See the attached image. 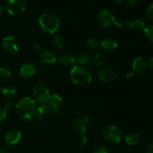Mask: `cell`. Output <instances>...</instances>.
Masks as SVG:
<instances>
[{
  "label": "cell",
  "instance_id": "cell-31",
  "mask_svg": "<svg viewBox=\"0 0 153 153\" xmlns=\"http://www.w3.org/2000/svg\"><path fill=\"white\" fill-rule=\"evenodd\" d=\"M93 153H108V149L104 146H98L95 150L93 152Z\"/></svg>",
  "mask_w": 153,
  "mask_h": 153
},
{
  "label": "cell",
  "instance_id": "cell-26",
  "mask_svg": "<svg viewBox=\"0 0 153 153\" xmlns=\"http://www.w3.org/2000/svg\"><path fill=\"white\" fill-rule=\"evenodd\" d=\"M143 31L145 33L148 40L150 41V43H152L153 44V25L145 26Z\"/></svg>",
  "mask_w": 153,
  "mask_h": 153
},
{
  "label": "cell",
  "instance_id": "cell-29",
  "mask_svg": "<svg viewBox=\"0 0 153 153\" xmlns=\"http://www.w3.org/2000/svg\"><path fill=\"white\" fill-rule=\"evenodd\" d=\"M11 75V71L6 67H0V78H7Z\"/></svg>",
  "mask_w": 153,
  "mask_h": 153
},
{
  "label": "cell",
  "instance_id": "cell-16",
  "mask_svg": "<svg viewBox=\"0 0 153 153\" xmlns=\"http://www.w3.org/2000/svg\"><path fill=\"white\" fill-rule=\"evenodd\" d=\"M93 57L91 54L88 52H82L79 53L76 58V62H77L79 65L87 66L92 63Z\"/></svg>",
  "mask_w": 153,
  "mask_h": 153
},
{
  "label": "cell",
  "instance_id": "cell-23",
  "mask_svg": "<svg viewBox=\"0 0 153 153\" xmlns=\"http://www.w3.org/2000/svg\"><path fill=\"white\" fill-rule=\"evenodd\" d=\"M64 39L60 34H56L52 38V44L57 49H61L64 46Z\"/></svg>",
  "mask_w": 153,
  "mask_h": 153
},
{
  "label": "cell",
  "instance_id": "cell-19",
  "mask_svg": "<svg viewBox=\"0 0 153 153\" xmlns=\"http://www.w3.org/2000/svg\"><path fill=\"white\" fill-rule=\"evenodd\" d=\"M127 27L128 29L134 31H143L145 28V24L143 21L140 19H134L131 20L127 23Z\"/></svg>",
  "mask_w": 153,
  "mask_h": 153
},
{
  "label": "cell",
  "instance_id": "cell-13",
  "mask_svg": "<svg viewBox=\"0 0 153 153\" xmlns=\"http://www.w3.org/2000/svg\"><path fill=\"white\" fill-rule=\"evenodd\" d=\"M99 77L102 82H109L116 79V72L109 67H103L99 73Z\"/></svg>",
  "mask_w": 153,
  "mask_h": 153
},
{
  "label": "cell",
  "instance_id": "cell-30",
  "mask_svg": "<svg viewBox=\"0 0 153 153\" xmlns=\"http://www.w3.org/2000/svg\"><path fill=\"white\" fill-rule=\"evenodd\" d=\"M146 14H147L148 17L153 21V2L149 5L146 10Z\"/></svg>",
  "mask_w": 153,
  "mask_h": 153
},
{
  "label": "cell",
  "instance_id": "cell-10",
  "mask_svg": "<svg viewBox=\"0 0 153 153\" xmlns=\"http://www.w3.org/2000/svg\"><path fill=\"white\" fill-rule=\"evenodd\" d=\"M147 63L143 57H137L134 59L132 63V70L133 73L136 74L141 75L146 71Z\"/></svg>",
  "mask_w": 153,
  "mask_h": 153
},
{
  "label": "cell",
  "instance_id": "cell-22",
  "mask_svg": "<svg viewBox=\"0 0 153 153\" xmlns=\"http://www.w3.org/2000/svg\"><path fill=\"white\" fill-rule=\"evenodd\" d=\"M48 108V113L51 114H55L59 111L60 105L57 104V103L53 102L48 101L46 102Z\"/></svg>",
  "mask_w": 153,
  "mask_h": 153
},
{
  "label": "cell",
  "instance_id": "cell-2",
  "mask_svg": "<svg viewBox=\"0 0 153 153\" xmlns=\"http://www.w3.org/2000/svg\"><path fill=\"white\" fill-rule=\"evenodd\" d=\"M70 79L79 86H87L92 82V76L89 70L82 65H74L70 71Z\"/></svg>",
  "mask_w": 153,
  "mask_h": 153
},
{
  "label": "cell",
  "instance_id": "cell-17",
  "mask_svg": "<svg viewBox=\"0 0 153 153\" xmlns=\"http://www.w3.org/2000/svg\"><path fill=\"white\" fill-rule=\"evenodd\" d=\"M48 108L46 102L41 103L38 107H37V110H36L35 114H34V117L36 121H41L44 118V117L46 114H48Z\"/></svg>",
  "mask_w": 153,
  "mask_h": 153
},
{
  "label": "cell",
  "instance_id": "cell-7",
  "mask_svg": "<svg viewBox=\"0 0 153 153\" xmlns=\"http://www.w3.org/2000/svg\"><path fill=\"white\" fill-rule=\"evenodd\" d=\"M28 4V0H8L6 9L9 14L18 16L25 11Z\"/></svg>",
  "mask_w": 153,
  "mask_h": 153
},
{
  "label": "cell",
  "instance_id": "cell-21",
  "mask_svg": "<svg viewBox=\"0 0 153 153\" xmlns=\"http://www.w3.org/2000/svg\"><path fill=\"white\" fill-rule=\"evenodd\" d=\"M139 141V136L136 133H129L126 136V142L129 146H133L136 143H138Z\"/></svg>",
  "mask_w": 153,
  "mask_h": 153
},
{
  "label": "cell",
  "instance_id": "cell-5",
  "mask_svg": "<svg viewBox=\"0 0 153 153\" xmlns=\"http://www.w3.org/2000/svg\"><path fill=\"white\" fill-rule=\"evenodd\" d=\"M33 96L35 100L40 103L47 102L50 98V91L43 82H37L33 88Z\"/></svg>",
  "mask_w": 153,
  "mask_h": 153
},
{
  "label": "cell",
  "instance_id": "cell-20",
  "mask_svg": "<svg viewBox=\"0 0 153 153\" xmlns=\"http://www.w3.org/2000/svg\"><path fill=\"white\" fill-rule=\"evenodd\" d=\"M1 94L7 98H13L16 96V91L13 86L7 85V86H4L2 88Z\"/></svg>",
  "mask_w": 153,
  "mask_h": 153
},
{
  "label": "cell",
  "instance_id": "cell-4",
  "mask_svg": "<svg viewBox=\"0 0 153 153\" xmlns=\"http://www.w3.org/2000/svg\"><path fill=\"white\" fill-rule=\"evenodd\" d=\"M97 19L100 25L105 28L115 25L117 28H122L123 23L120 20H116L114 15L107 10H102L97 15Z\"/></svg>",
  "mask_w": 153,
  "mask_h": 153
},
{
  "label": "cell",
  "instance_id": "cell-38",
  "mask_svg": "<svg viewBox=\"0 0 153 153\" xmlns=\"http://www.w3.org/2000/svg\"><path fill=\"white\" fill-rule=\"evenodd\" d=\"M4 7H3L2 5H0V17H1L3 15V13H4Z\"/></svg>",
  "mask_w": 153,
  "mask_h": 153
},
{
  "label": "cell",
  "instance_id": "cell-34",
  "mask_svg": "<svg viewBox=\"0 0 153 153\" xmlns=\"http://www.w3.org/2000/svg\"><path fill=\"white\" fill-rule=\"evenodd\" d=\"M126 2L128 3V5L134 6L137 2V0H126Z\"/></svg>",
  "mask_w": 153,
  "mask_h": 153
},
{
  "label": "cell",
  "instance_id": "cell-39",
  "mask_svg": "<svg viewBox=\"0 0 153 153\" xmlns=\"http://www.w3.org/2000/svg\"><path fill=\"white\" fill-rule=\"evenodd\" d=\"M34 47L35 48V49H37V50H40V49H41V47H40V46H37V44H36V43H34Z\"/></svg>",
  "mask_w": 153,
  "mask_h": 153
},
{
  "label": "cell",
  "instance_id": "cell-25",
  "mask_svg": "<svg viewBox=\"0 0 153 153\" xmlns=\"http://www.w3.org/2000/svg\"><path fill=\"white\" fill-rule=\"evenodd\" d=\"M100 43L98 40L95 38L88 39L86 42V46L90 49H96L100 46Z\"/></svg>",
  "mask_w": 153,
  "mask_h": 153
},
{
  "label": "cell",
  "instance_id": "cell-1",
  "mask_svg": "<svg viewBox=\"0 0 153 153\" xmlns=\"http://www.w3.org/2000/svg\"><path fill=\"white\" fill-rule=\"evenodd\" d=\"M37 107L36 102L33 99L25 97L18 102L16 105V111L21 119L31 120L35 114Z\"/></svg>",
  "mask_w": 153,
  "mask_h": 153
},
{
  "label": "cell",
  "instance_id": "cell-18",
  "mask_svg": "<svg viewBox=\"0 0 153 153\" xmlns=\"http://www.w3.org/2000/svg\"><path fill=\"white\" fill-rule=\"evenodd\" d=\"M59 62L64 67H73L76 63V58L70 54H64L59 58Z\"/></svg>",
  "mask_w": 153,
  "mask_h": 153
},
{
  "label": "cell",
  "instance_id": "cell-35",
  "mask_svg": "<svg viewBox=\"0 0 153 153\" xmlns=\"http://www.w3.org/2000/svg\"><path fill=\"white\" fill-rule=\"evenodd\" d=\"M12 105L13 104H12L11 102H6L5 105H4V108L6 109V110H7V109L10 108L12 107Z\"/></svg>",
  "mask_w": 153,
  "mask_h": 153
},
{
  "label": "cell",
  "instance_id": "cell-27",
  "mask_svg": "<svg viewBox=\"0 0 153 153\" xmlns=\"http://www.w3.org/2000/svg\"><path fill=\"white\" fill-rule=\"evenodd\" d=\"M7 118V110L0 106V126L2 125Z\"/></svg>",
  "mask_w": 153,
  "mask_h": 153
},
{
  "label": "cell",
  "instance_id": "cell-28",
  "mask_svg": "<svg viewBox=\"0 0 153 153\" xmlns=\"http://www.w3.org/2000/svg\"><path fill=\"white\" fill-rule=\"evenodd\" d=\"M49 101L57 103V104L61 105L63 101V99L62 97L60 95H58V94H52V95L50 96V98H49Z\"/></svg>",
  "mask_w": 153,
  "mask_h": 153
},
{
  "label": "cell",
  "instance_id": "cell-40",
  "mask_svg": "<svg viewBox=\"0 0 153 153\" xmlns=\"http://www.w3.org/2000/svg\"><path fill=\"white\" fill-rule=\"evenodd\" d=\"M0 153H10L7 150L5 149H0Z\"/></svg>",
  "mask_w": 153,
  "mask_h": 153
},
{
  "label": "cell",
  "instance_id": "cell-37",
  "mask_svg": "<svg viewBox=\"0 0 153 153\" xmlns=\"http://www.w3.org/2000/svg\"><path fill=\"white\" fill-rule=\"evenodd\" d=\"M134 73H133V72H131V73H127V74H126V78L128 79H132L133 77H134Z\"/></svg>",
  "mask_w": 153,
  "mask_h": 153
},
{
  "label": "cell",
  "instance_id": "cell-6",
  "mask_svg": "<svg viewBox=\"0 0 153 153\" xmlns=\"http://www.w3.org/2000/svg\"><path fill=\"white\" fill-rule=\"evenodd\" d=\"M104 138L109 143H119L123 138L122 131L114 126H108L102 131Z\"/></svg>",
  "mask_w": 153,
  "mask_h": 153
},
{
  "label": "cell",
  "instance_id": "cell-11",
  "mask_svg": "<svg viewBox=\"0 0 153 153\" xmlns=\"http://www.w3.org/2000/svg\"><path fill=\"white\" fill-rule=\"evenodd\" d=\"M88 124H89V119L86 116L79 117L75 122V131L78 134H83L88 128Z\"/></svg>",
  "mask_w": 153,
  "mask_h": 153
},
{
  "label": "cell",
  "instance_id": "cell-12",
  "mask_svg": "<svg viewBox=\"0 0 153 153\" xmlns=\"http://www.w3.org/2000/svg\"><path fill=\"white\" fill-rule=\"evenodd\" d=\"M36 71H37V67L34 64L27 63L20 67L19 74L24 79H29L33 77V76L36 73Z\"/></svg>",
  "mask_w": 153,
  "mask_h": 153
},
{
  "label": "cell",
  "instance_id": "cell-15",
  "mask_svg": "<svg viewBox=\"0 0 153 153\" xmlns=\"http://www.w3.org/2000/svg\"><path fill=\"white\" fill-rule=\"evenodd\" d=\"M40 61L43 65H52L56 62V56L49 51H43L40 55Z\"/></svg>",
  "mask_w": 153,
  "mask_h": 153
},
{
  "label": "cell",
  "instance_id": "cell-9",
  "mask_svg": "<svg viewBox=\"0 0 153 153\" xmlns=\"http://www.w3.org/2000/svg\"><path fill=\"white\" fill-rule=\"evenodd\" d=\"M2 46L8 53L16 55L19 52V44L14 37H6L2 40Z\"/></svg>",
  "mask_w": 153,
  "mask_h": 153
},
{
  "label": "cell",
  "instance_id": "cell-8",
  "mask_svg": "<svg viewBox=\"0 0 153 153\" xmlns=\"http://www.w3.org/2000/svg\"><path fill=\"white\" fill-rule=\"evenodd\" d=\"M22 138V134L19 130H10L4 135V142L7 146L17 144Z\"/></svg>",
  "mask_w": 153,
  "mask_h": 153
},
{
  "label": "cell",
  "instance_id": "cell-33",
  "mask_svg": "<svg viewBox=\"0 0 153 153\" xmlns=\"http://www.w3.org/2000/svg\"><path fill=\"white\" fill-rule=\"evenodd\" d=\"M146 153H153V142L149 144L146 149Z\"/></svg>",
  "mask_w": 153,
  "mask_h": 153
},
{
  "label": "cell",
  "instance_id": "cell-41",
  "mask_svg": "<svg viewBox=\"0 0 153 153\" xmlns=\"http://www.w3.org/2000/svg\"><path fill=\"white\" fill-rule=\"evenodd\" d=\"M114 1L115 2H117V3H121V2H122L123 1V0H114Z\"/></svg>",
  "mask_w": 153,
  "mask_h": 153
},
{
  "label": "cell",
  "instance_id": "cell-32",
  "mask_svg": "<svg viewBox=\"0 0 153 153\" xmlns=\"http://www.w3.org/2000/svg\"><path fill=\"white\" fill-rule=\"evenodd\" d=\"M79 141L81 145L85 146V145H87V143H88V138H87V137L84 134H80V136H79Z\"/></svg>",
  "mask_w": 153,
  "mask_h": 153
},
{
  "label": "cell",
  "instance_id": "cell-36",
  "mask_svg": "<svg viewBox=\"0 0 153 153\" xmlns=\"http://www.w3.org/2000/svg\"><path fill=\"white\" fill-rule=\"evenodd\" d=\"M149 69H151V70H153V57H152V58L149 59Z\"/></svg>",
  "mask_w": 153,
  "mask_h": 153
},
{
  "label": "cell",
  "instance_id": "cell-14",
  "mask_svg": "<svg viewBox=\"0 0 153 153\" xmlns=\"http://www.w3.org/2000/svg\"><path fill=\"white\" fill-rule=\"evenodd\" d=\"M100 45H101L103 50L108 52H111L116 50L118 46L117 40L114 38H113V37H110L103 39L101 41V43H100Z\"/></svg>",
  "mask_w": 153,
  "mask_h": 153
},
{
  "label": "cell",
  "instance_id": "cell-3",
  "mask_svg": "<svg viewBox=\"0 0 153 153\" xmlns=\"http://www.w3.org/2000/svg\"><path fill=\"white\" fill-rule=\"evenodd\" d=\"M39 25L45 32L53 34L56 33L60 27V21L55 15L52 13H43L39 17Z\"/></svg>",
  "mask_w": 153,
  "mask_h": 153
},
{
  "label": "cell",
  "instance_id": "cell-24",
  "mask_svg": "<svg viewBox=\"0 0 153 153\" xmlns=\"http://www.w3.org/2000/svg\"><path fill=\"white\" fill-rule=\"evenodd\" d=\"M92 63L96 67H101L104 63V56L100 52H97L93 58Z\"/></svg>",
  "mask_w": 153,
  "mask_h": 153
}]
</instances>
